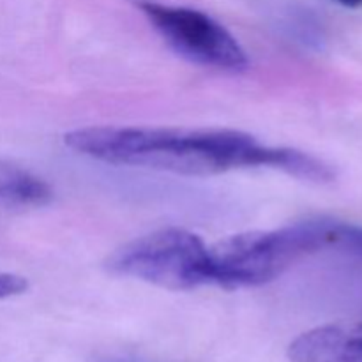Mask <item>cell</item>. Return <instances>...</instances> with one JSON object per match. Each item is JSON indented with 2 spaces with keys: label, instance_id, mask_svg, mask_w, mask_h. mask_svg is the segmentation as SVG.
Listing matches in <instances>:
<instances>
[{
  "label": "cell",
  "instance_id": "obj_10",
  "mask_svg": "<svg viewBox=\"0 0 362 362\" xmlns=\"http://www.w3.org/2000/svg\"><path fill=\"white\" fill-rule=\"evenodd\" d=\"M98 362H140V361H133V359H126V357H103Z\"/></svg>",
  "mask_w": 362,
  "mask_h": 362
},
{
  "label": "cell",
  "instance_id": "obj_2",
  "mask_svg": "<svg viewBox=\"0 0 362 362\" xmlns=\"http://www.w3.org/2000/svg\"><path fill=\"white\" fill-rule=\"evenodd\" d=\"M322 247H325L324 219L232 235L209 247L211 285L226 290L265 285Z\"/></svg>",
  "mask_w": 362,
  "mask_h": 362
},
{
  "label": "cell",
  "instance_id": "obj_1",
  "mask_svg": "<svg viewBox=\"0 0 362 362\" xmlns=\"http://www.w3.org/2000/svg\"><path fill=\"white\" fill-rule=\"evenodd\" d=\"M69 148L120 166L207 177L269 166L271 147L235 129L191 127H85L64 136Z\"/></svg>",
  "mask_w": 362,
  "mask_h": 362
},
{
  "label": "cell",
  "instance_id": "obj_6",
  "mask_svg": "<svg viewBox=\"0 0 362 362\" xmlns=\"http://www.w3.org/2000/svg\"><path fill=\"white\" fill-rule=\"evenodd\" d=\"M48 184L30 172L0 161V207H42L52 200Z\"/></svg>",
  "mask_w": 362,
  "mask_h": 362
},
{
  "label": "cell",
  "instance_id": "obj_4",
  "mask_svg": "<svg viewBox=\"0 0 362 362\" xmlns=\"http://www.w3.org/2000/svg\"><path fill=\"white\" fill-rule=\"evenodd\" d=\"M140 9L163 39L191 62L225 71H243L250 64L237 39L202 11L158 2H140Z\"/></svg>",
  "mask_w": 362,
  "mask_h": 362
},
{
  "label": "cell",
  "instance_id": "obj_5",
  "mask_svg": "<svg viewBox=\"0 0 362 362\" xmlns=\"http://www.w3.org/2000/svg\"><path fill=\"white\" fill-rule=\"evenodd\" d=\"M292 362H362V324L324 325L292 341Z\"/></svg>",
  "mask_w": 362,
  "mask_h": 362
},
{
  "label": "cell",
  "instance_id": "obj_8",
  "mask_svg": "<svg viewBox=\"0 0 362 362\" xmlns=\"http://www.w3.org/2000/svg\"><path fill=\"white\" fill-rule=\"evenodd\" d=\"M28 281L23 276L13 274V272H0V299L6 297L20 296L27 292Z\"/></svg>",
  "mask_w": 362,
  "mask_h": 362
},
{
  "label": "cell",
  "instance_id": "obj_9",
  "mask_svg": "<svg viewBox=\"0 0 362 362\" xmlns=\"http://www.w3.org/2000/svg\"><path fill=\"white\" fill-rule=\"evenodd\" d=\"M336 2H339L341 6H345V7H352V9L362 6V0H336Z\"/></svg>",
  "mask_w": 362,
  "mask_h": 362
},
{
  "label": "cell",
  "instance_id": "obj_3",
  "mask_svg": "<svg viewBox=\"0 0 362 362\" xmlns=\"http://www.w3.org/2000/svg\"><path fill=\"white\" fill-rule=\"evenodd\" d=\"M108 269L168 290L211 285L209 247L184 228H163L134 239L110 257Z\"/></svg>",
  "mask_w": 362,
  "mask_h": 362
},
{
  "label": "cell",
  "instance_id": "obj_7",
  "mask_svg": "<svg viewBox=\"0 0 362 362\" xmlns=\"http://www.w3.org/2000/svg\"><path fill=\"white\" fill-rule=\"evenodd\" d=\"M325 247H338L362 258V228L341 221L324 219Z\"/></svg>",
  "mask_w": 362,
  "mask_h": 362
}]
</instances>
